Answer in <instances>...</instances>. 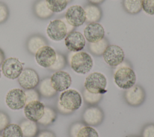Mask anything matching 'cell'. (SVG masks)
Instances as JSON below:
<instances>
[{"mask_svg": "<svg viewBox=\"0 0 154 137\" xmlns=\"http://www.w3.org/2000/svg\"><path fill=\"white\" fill-rule=\"evenodd\" d=\"M114 80L120 88L127 90L134 86L136 82V75L133 69L126 62H122L116 67Z\"/></svg>", "mask_w": 154, "mask_h": 137, "instance_id": "cell-1", "label": "cell"}, {"mask_svg": "<svg viewBox=\"0 0 154 137\" xmlns=\"http://www.w3.org/2000/svg\"><path fill=\"white\" fill-rule=\"evenodd\" d=\"M72 52L69 57L72 69L79 74L88 73L93 65V61L90 55L84 51Z\"/></svg>", "mask_w": 154, "mask_h": 137, "instance_id": "cell-2", "label": "cell"}, {"mask_svg": "<svg viewBox=\"0 0 154 137\" xmlns=\"http://www.w3.org/2000/svg\"><path fill=\"white\" fill-rule=\"evenodd\" d=\"M106 79L104 75L99 72H93L85 78L84 87L89 92L103 94L106 91Z\"/></svg>", "mask_w": 154, "mask_h": 137, "instance_id": "cell-3", "label": "cell"}, {"mask_svg": "<svg viewBox=\"0 0 154 137\" xmlns=\"http://www.w3.org/2000/svg\"><path fill=\"white\" fill-rule=\"evenodd\" d=\"M58 102L66 109L75 111L81 106L82 100L78 91L73 89H67L60 94Z\"/></svg>", "mask_w": 154, "mask_h": 137, "instance_id": "cell-4", "label": "cell"}, {"mask_svg": "<svg viewBox=\"0 0 154 137\" xmlns=\"http://www.w3.org/2000/svg\"><path fill=\"white\" fill-rule=\"evenodd\" d=\"M23 64L19 59L10 57L5 59L1 64V71L3 75L10 79H17L23 70Z\"/></svg>", "mask_w": 154, "mask_h": 137, "instance_id": "cell-5", "label": "cell"}, {"mask_svg": "<svg viewBox=\"0 0 154 137\" xmlns=\"http://www.w3.org/2000/svg\"><path fill=\"white\" fill-rule=\"evenodd\" d=\"M105 62L111 67H116L124 61L125 53L122 47L115 44H109L103 55Z\"/></svg>", "mask_w": 154, "mask_h": 137, "instance_id": "cell-6", "label": "cell"}, {"mask_svg": "<svg viewBox=\"0 0 154 137\" xmlns=\"http://www.w3.org/2000/svg\"><path fill=\"white\" fill-rule=\"evenodd\" d=\"M7 106L12 110H19L26 105V96L25 91L19 88L10 90L5 97Z\"/></svg>", "mask_w": 154, "mask_h": 137, "instance_id": "cell-7", "label": "cell"}, {"mask_svg": "<svg viewBox=\"0 0 154 137\" xmlns=\"http://www.w3.org/2000/svg\"><path fill=\"white\" fill-rule=\"evenodd\" d=\"M17 81L22 88L29 90L35 88L38 86L40 78L35 70L31 68H26L23 69L17 78Z\"/></svg>", "mask_w": 154, "mask_h": 137, "instance_id": "cell-8", "label": "cell"}, {"mask_svg": "<svg viewBox=\"0 0 154 137\" xmlns=\"http://www.w3.org/2000/svg\"><path fill=\"white\" fill-rule=\"evenodd\" d=\"M46 33L51 40L56 41L62 40L68 34L66 26L61 19L51 20L47 26Z\"/></svg>", "mask_w": 154, "mask_h": 137, "instance_id": "cell-9", "label": "cell"}, {"mask_svg": "<svg viewBox=\"0 0 154 137\" xmlns=\"http://www.w3.org/2000/svg\"><path fill=\"white\" fill-rule=\"evenodd\" d=\"M56 56L55 50L48 45L41 47L35 54L37 63L41 67L48 68L54 64Z\"/></svg>", "mask_w": 154, "mask_h": 137, "instance_id": "cell-10", "label": "cell"}, {"mask_svg": "<svg viewBox=\"0 0 154 137\" xmlns=\"http://www.w3.org/2000/svg\"><path fill=\"white\" fill-rule=\"evenodd\" d=\"M65 19L73 27H78L85 22L84 9L79 5L70 7L65 13Z\"/></svg>", "mask_w": 154, "mask_h": 137, "instance_id": "cell-11", "label": "cell"}, {"mask_svg": "<svg viewBox=\"0 0 154 137\" xmlns=\"http://www.w3.org/2000/svg\"><path fill=\"white\" fill-rule=\"evenodd\" d=\"M66 47L70 52H76L82 50L85 46L86 40L84 35L79 31H72L64 38Z\"/></svg>", "mask_w": 154, "mask_h": 137, "instance_id": "cell-12", "label": "cell"}, {"mask_svg": "<svg viewBox=\"0 0 154 137\" xmlns=\"http://www.w3.org/2000/svg\"><path fill=\"white\" fill-rule=\"evenodd\" d=\"M53 88L57 92L67 90L72 84V78L69 73L63 70L57 71L51 77Z\"/></svg>", "mask_w": 154, "mask_h": 137, "instance_id": "cell-13", "label": "cell"}, {"mask_svg": "<svg viewBox=\"0 0 154 137\" xmlns=\"http://www.w3.org/2000/svg\"><path fill=\"white\" fill-rule=\"evenodd\" d=\"M103 118L104 114L102 110L95 106L87 108L82 114L83 121L88 126H97L103 121Z\"/></svg>", "mask_w": 154, "mask_h": 137, "instance_id": "cell-14", "label": "cell"}, {"mask_svg": "<svg viewBox=\"0 0 154 137\" xmlns=\"http://www.w3.org/2000/svg\"><path fill=\"white\" fill-rule=\"evenodd\" d=\"M126 102L131 106H138L141 105L145 99V92L140 85H134L126 90L124 94Z\"/></svg>", "mask_w": 154, "mask_h": 137, "instance_id": "cell-15", "label": "cell"}, {"mask_svg": "<svg viewBox=\"0 0 154 137\" xmlns=\"http://www.w3.org/2000/svg\"><path fill=\"white\" fill-rule=\"evenodd\" d=\"M84 34L87 41L94 43L104 38L105 30L103 27L98 22L90 23L84 28Z\"/></svg>", "mask_w": 154, "mask_h": 137, "instance_id": "cell-16", "label": "cell"}, {"mask_svg": "<svg viewBox=\"0 0 154 137\" xmlns=\"http://www.w3.org/2000/svg\"><path fill=\"white\" fill-rule=\"evenodd\" d=\"M45 106L39 100L26 103L24 106V114L29 120L37 122L43 116Z\"/></svg>", "mask_w": 154, "mask_h": 137, "instance_id": "cell-17", "label": "cell"}, {"mask_svg": "<svg viewBox=\"0 0 154 137\" xmlns=\"http://www.w3.org/2000/svg\"><path fill=\"white\" fill-rule=\"evenodd\" d=\"M46 45H48L46 40L40 34H34L30 36L26 41V49L32 55H35L41 47Z\"/></svg>", "mask_w": 154, "mask_h": 137, "instance_id": "cell-18", "label": "cell"}, {"mask_svg": "<svg viewBox=\"0 0 154 137\" xmlns=\"http://www.w3.org/2000/svg\"><path fill=\"white\" fill-rule=\"evenodd\" d=\"M85 14V22L94 23L98 22L102 18V12L99 5L88 4L84 8Z\"/></svg>", "mask_w": 154, "mask_h": 137, "instance_id": "cell-19", "label": "cell"}, {"mask_svg": "<svg viewBox=\"0 0 154 137\" xmlns=\"http://www.w3.org/2000/svg\"><path fill=\"white\" fill-rule=\"evenodd\" d=\"M33 11L35 16L40 19H47L54 14L48 7L46 0H37L33 5Z\"/></svg>", "mask_w": 154, "mask_h": 137, "instance_id": "cell-20", "label": "cell"}, {"mask_svg": "<svg viewBox=\"0 0 154 137\" xmlns=\"http://www.w3.org/2000/svg\"><path fill=\"white\" fill-rule=\"evenodd\" d=\"M24 137H35L38 133V127L36 122L28 119L22 120L19 124Z\"/></svg>", "mask_w": 154, "mask_h": 137, "instance_id": "cell-21", "label": "cell"}, {"mask_svg": "<svg viewBox=\"0 0 154 137\" xmlns=\"http://www.w3.org/2000/svg\"><path fill=\"white\" fill-rule=\"evenodd\" d=\"M38 87V91L39 94L44 97L51 98L56 95L57 91L53 88L51 78H45L40 81Z\"/></svg>", "mask_w": 154, "mask_h": 137, "instance_id": "cell-22", "label": "cell"}, {"mask_svg": "<svg viewBox=\"0 0 154 137\" xmlns=\"http://www.w3.org/2000/svg\"><path fill=\"white\" fill-rule=\"evenodd\" d=\"M125 11L130 14H138L142 10V0H122Z\"/></svg>", "mask_w": 154, "mask_h": 137, "instance_id": "cell-23", "label": "cell"}, {"mask_svg": "<svg viewBox=\"0 0 154 137\" xmlns=\"http://www.w3.org/2000/svg\"><path fill=\"white\" fill-rule=\"evenodd\" d=\"M108 45V41L104 37L98 41L89 43L88 49L90 52L93 55L96 56H101L103 55L105 50Z\"/></svg>", "mask_w": 154, "mask_h": 137, "instance_id": "cell-24", "label": "cell"}, {"mask_svg": "<svg viewBox=\"0 0 154 137\" xmlns=\"http://www.w3.org/2000/svg\"><path fill=\"white\" fill-rule=\"evenodd\" d=\"M56 117L57 113L55 110L49 106H45L43 115L37 123L43 126H48L54 122Z\"/></svg>", "mask_w": 154, "mask_h": 137, "instance_id": "cell-25", "label": "cell"}, {"mask_svg": "<svg viewBox=\"0 0 154 137\" xmlns=\"http://www.w3.org/2000/svg\"><path fill=\"white\" fill-rule=\"evenodd\" d=\"M3 137H23L19 125L9 124L2 130Z\"/></svg>", "mask_w": 154, "mask_h": 137, "instance_id": "cell-26", "label": "cell"}, {"mask_svg": "<svg viewBox=\"0 0 154 137\" xmlns=\"http://www.w3.org/2000/svg\"><path fill=\"white\" fill-rule=\"evenodd\" d=\"M49 8L53 13L63 11L68 4L67 0H46Z\"/></svg>", "mask_w": 154, "mask_h": 137, "instance_id": "cell-27", "label": "cell"}, {"mask_svg": "<svg viewBox=\"0 0 154 137\" xmlns=\"http://www.w3.org/2000/svg\"><path fill=\"white\" fill-rule=\"evenodd\" d=\"M82 96L84 101L89 105H95L97 104L102 99V94H95L89 92L86 89H84L82 91Z\"/></svg>", "mask_w": 154, "mask_h": 137, "instance_id": "cell-28", "label": "cell"}, {"mask_svg": "<svg viewBox=\"0 0 154 137\" xmlns=\"http://www.w3.org/2000/svg\"><path fill=\"white\" fill-rule=\"evenodd\" d=\"M66 64V59L65 56L60 53H57V56L54 64L48 68L51 71H59L63 69Z\"/></svg>", "mask_w": 154, "mask_h": 137, "instance_id": "cell-29", "label": "cell"}, {"mask_svg": "<svg viewBox=\"0 0 154 137\" xmlns=\"http://www.w3.org/2000/svg\"><path fill=\"white\" fill-rule=\"evenodd\" d=\"M77 137H99V134L94 128L85 126L79 130Z\"/></svg>", "mask_w": 154, "mask_h": 137, "instance_id": "cell-30", "label": "cell"}, {"mask_svg": "<svg viewBox=\"0 0 154 137\" xmlns=\"http://www.w3.org/2000/svg\"><path fill=\"white\" fill-rule=\"evenodd\" d=\"M25 93L26 96V104L33 101L39 100L40 99V94L34 88L25 90Z\"/></svg>", "mask_w": 154, "mask_h": 137, "instance_id": "cell-31", "label": "cell"}, {"mask_svg": "<svg viewBox=\"0 0 154 137\" xmlns=\"http://www.w3.org/2000/svg\"><path fill=\"white\" fill-rule=\"evenodd\" d=\"M142 9L149 15H154V0H142Z\"/></svg>", "mask_w": 154, "mask_h": 137, "instance_id": "cell-32", "label": "cell"}, {"mask_svg": "<svg viewBox=\"0 0 154 137\" xmlns=\"http://www.w3.org/2000/svg\"><path fill=\"white\" fill-rule=\"evenodd\" d=\"M85 126V124L81 122H76L72 124L69 129L70 137H77L79 130Z\"/></svg>", "mask_w": 154, "mask_h": 137, "instance_id": "cell-33", "label": "cell"}, {"mask_svg": "<svg viewBox=\"0 0 154 137\" xmlns=\"http://www.w3.org/2000/svg\"><path fill=\"white\" fill-rule=\"evenodd\" d=\"M9 16V11L5 4L0 2V24L5 22Z\"/></svg>", "mask_w": 154, "mask_h": 137, "instance_id": "cell-34", "label": "cell"}, {"mask_svg": "<svg viewBox=\"0 0 154 137\" xmlns=\"http://www.w3.org/2000/svg\"><path fill=\"white\" fill-rule=\"evenodd\" d=\"M142 137H154V124H149L144 126L141 133Z\"/></svg>", "mask_w": 154, "mask_h": 137, "instance_id": "cell-35", "label": "cell"}, {"mask_svg": "<svg viewBox=\"0 0 154 137\" xmlns=\"http://www.w3.org/2000/svg\"><path fill=\"white\" fill-rule=\"evenodd\" d=\"M10 121L8 115L5 112L0 111V131H2L4 129L10 124Z\"/></svg>", "mask_w": 154, "mask_h": 137, "instance_id": "cell-36", "label": "cell"}, {"mask_svg": "<svg viewBox=\"0 0 154 137\" xmlns=\"http://www.w3.org/2000/svg\"><path fill=\"white\" fill-rule=\"evenodd\" d=\"M35 137H56L55 135L51 131L43 130L39 132Z\"/></svg>", "mask_w": 154, "mask_h": 137, "instance_id": "cell-37", "label": "cell"}, {"mask_svg": "<svg viewBox=\"0 0 154 137\" xmlns=\"http://www.w3.org/2000/svg\"><path fill=\"white\" fill-rule=\"evenodd\" d=\"M57 109L58 110V111L62 114H72L73 111H70V110H68L67 109H66L65 108H64L63 106H62L59 102L58 101L57 102Z\"/></svg>", "mask_w": 154, "mask_h": 137, "instance_id": "cell-38", "label": "cell"}, {"mask_svg": "<svg viewBox=\"0 0 154 137\" xmlns=\"http://www.w3.org/2000/svg\"><path fill=\"white\" fill-rule=\"evenodd\" d=\"M61 19L63 20V22H64V23H65V25H66V28H67V32H68V33H69V32H70L71 31H73V29H74L75 27H73V26H72L70 24H69V23L67 22V21L66 20V19H65V17H64V18H61Z\"/></svg>", "mask_w": 154, "mask_h": 137, "instance_id": "cell-39", "label": "cell"}, {"mask_svg": "<svg viewBox=\"0 0 154 137\" xmlns=\"http://www.w3.org/2000/svg\"><path fill=\"white\" fill-rule=\"evenodd\" d=\"M104 1L105 0H87L89 4L97 5H99V4H102V2H104Z\"/></svg>", "mask_w": 154, "mask_h": 137, "instance_id": "cell-40", "label": "cell"}, {"mask_svg": "<svg viewBox=\"0 0 154 137\" xmlns=\"http://www.w3.org/2000/svg\"><path fill=\"white\" fill-rule=\"evenodd\" d=\"M4 60H5V53L4 51L0 48V65L2 64Z\"/></svg>", "mask_w": 154, "mask_h": 137, "instance_id": "cell-41", "label": "cell"}, {"mask_svg": "<svg viewBox=\"0 0 154 137\" xmlns=\"http://www.w3.org/2000/svg\"><path fill=\"white\" fill-rule=\"evenodd\" d=\"M1 69L0 68V78H1Z\"/></svg>", "mask_w": 154, "mask_h": 137, "instance_id": "cell-42", "label": "cell"}, {"mask_svg": "<svg viewBox=\"0 0 154 137\" xmlns=\"http://www.w3.org/2000/svg\"><path fill=\"white\" fill-rule=\"evenodd\" d=\"M128 137H138V136H128Z\"/></svg>", "mask_w": 154, "mask_h": 137, "instance_id": "cell-43", "label": "cell"}, {"mask_svg": "<svg viewBox=\"0 0 154 137\" xmlns=\"http://www.w3.org/2000/svg\"><path fill=\"white\" fill-rule=\"evenodd\" d=\"M67 1H68V3H69V2H70L72 1V0H67Z\"/></svg>", "mask_w": 154, "mask_h": 137, "instance_id": "cell-44", "label": "cell"}, {"mask_svg": "<svg viewBox=\"0 0 154 137\" xmlns=\"http://www.w3.org/2000/svg\"><path fill=\"white\" fill-rule=\"evenodd\" d=\"M0 137H3V136H2V135L1 134H0Z\"/></svg>", "mask_w": 154, "mask_h": 137, "instance_id": "cell-45", "label": "cell"}]
</instances>
